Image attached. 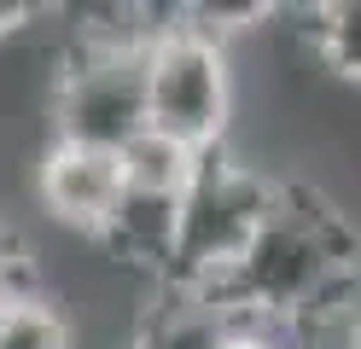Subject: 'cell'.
Instances as JSON below:
<instances>
[{"label":"cell","mask_w":361,"mask_h":349,"mask_svg":"<svg viewBox=\"0 0 361 349\" xmlns=\"http://www.w3.org/2000/svg\"><path fill=\"white\" fill-rule=\"evenodd\" d=\"M204 157H210V152H192V146H180V140L146 128L140 140H128V146H123V186L180 198V192L192 186V175H198V163H204Z\"/></svg>","instance_id":"52a82bcc"},{"label":"cell","mask_w":361,"mask_h":349,"mask_svg":"<svg viewBox=\"0 0 361 349\" xmlns=\"http://www.w3.org/2000/svg\"><path fill=\"white\" fill-rule=\"evenodd\" d=\"M47 128L53 140L94 152H117L152 128L146 105V47L140 53H94V47H64L53 87H47Z\"/></svg>","instance_id":"277c9868"},{"label":"cell","mask_w":361,"mask_h":349,"mask_svg":"<svg viewBox=\"0 0 361 349\" xmlns=\"http://www.w3.org/2000/svg\"><path fill=\"white\" fill-rule=\"evenodd\" d=\"M35 204L59 233L94 245L105 221L117 216L123 198V157L117 152H94V146H71V140H53L35 157Z\"/></svg>","instance_id":"5b68a950"},{"label":"cell","mask_w":361,"mask_h":349,"mask_svg":"<svg viewBox=\"0 0 361 349\" xmlns=\"http://www.w3.org/2000/svg\"><path fill=\"white\" fill-rule=\"evenodd\" d=\"M286 192V175L268 163L245 157L239 146H221L198 163V175L180 198V233H175V268L164 291H192L210 297L221 279L239 268V256L251 250L262 221L274 216Z\"/></svg>","instance_id":"7a4b0ae2"},{"label":"cell","mask_w":361,"mask_h":349,"mask_svg":"<svg viewBox=\"0 0 361 349\" xmlns=\"http://www.w3.org/2000/svg\"><path fill=\"white\" fill-rule=\"evenodd\" d=\"M0 349H76V326L53 291H30L0 309Z\"/></svg>","instance_id":"ba28073f"},{"label":"cell","mask_w":361,"mask_h":349,"mask_svg":"<svg viewBox=\"0 0 361 349\" xmlns=\"http://www.w3.org/2000/svg\"><path fill=\"white\" fill-rule=\"evenodd\" d=\"M35 18H47V6H30V0H0V47L18 41V35H30Z\"/></svg>","instance_id":"30bf717a"},{"label":"cell","mask_w":361,"mask_h":349,"mask_svg":"<svg viewBox=\"0 0 361 349\" xmlns=\"http://www.w3.org/2000/svg\"><path fill=\"white\" fill-rule=\"evenodd\" d=\"M146 105H152V128L192 152L233 146V116H239L233 47L192 30L187 6L146 47Z\"/></svg>","instance_id":"3957f363"},{"label":"cell","mask_w":361,"mask_h":349,"mask_svg":"<svg viewBox=\"0 0 361 349\" xmlns=\"http://www.w3.org/2000/svg\"><path fill=\"white\" fill-rule=\"evenodd\" d=\"M355 286H361V239L355 221L338 209L321 186L291 180L262 221L239 268L210 291L221 314L239 326H268V332H314V326L355 314Z\"/></svg>","instance_id":"6da1fadb"},{"label":"cell","mask_w":361,"mask_h":349,"mask_svg":"<svg viewBox=\"0 0 361 349\" xmlns=\"http://www.w3.org/2000/svg\"><path fill=\"white\" fill-rule=\"evenodd\" d=\"M216 349H286V343H280V332H268V326H233Z\"/></svg>","instance_id":"8fae6325"},{"label":"cell","mask_w":361,"mask_h":349,"mask_svg":"<svg viewBox=\"0 0 361 349\" xmlns=\"http://www.w3.org/2000/svg\"><path fill=\"white\" fill-rule=\"evenodd\" d=\"M286 12L303 18L298 35L309 41L326 76L361 87V0H321V6H286Z\"/></svg>","instance_id":"8992f818"},{"label":"cell","mask_w":361,"mask_h":349,"mask_svg":"<svg viewBox=\"0 0 361 349\" xmlns=\"http://www.w3.org/2000/svg\"><path fill=\"white\" fill-rule=\"evenodd\" d=\"M30 291H41L35 250H30L24 233H12L6 221H0V309H6V302H18V297H30Z\"/></svg>","instance_id":"9c48e42d"}]
</instances>
